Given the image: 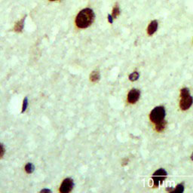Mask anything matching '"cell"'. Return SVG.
<instances>
[{"label":"cell","instance_id":"obj_14","mask_svg":"<svg viewBox=\"0 0 193 193\" xmlns=\"http://www.w3.org/2000/svg\"><path fill=\"white\" fill-rule=\"evenodd\" d=\"M189 91H188V88H184L180 90V98L181 97H185V96L189 95Z\"/></svg>","mask_w":193,"mask_h":193},{"label":"cell","instance_id":"obj_19","mask_svg":"<svg viewBox=\"0 0 193 193\" xmlns=\"http://www.w3.org/2000/svg\"><path fill=\"white\" fill-rule=\"evenodd\" d=\"M42 192H51V190H48V189H43L42 190Z\"/></svg>","mask_w":193,"mask_h":193},{"label":"cell","instance_id":"obj_9","mask_svg":"<svg viewBox=\"0 0 193 193\" xmlns=\"http://www.w3.org/2000/svg\"><path fill=\"white\" fill-rule=\"evenodd\" d=\"M166 125H167V122H166V121L162 120L161 122L155 124V130H156L158 132H162V131L165 129Z\"/></svg>","mask_w":193,"mask_h":193},{"label":"cell","instance_id":"obj_17","mask_svg":"<svg viewBox=\"0 0 193 193\" xmlns=\"http://www.w3.org/2000/svg\"><path fill=\"white\" fill-rule=\"evenodd\" d=\"M4 153H5V149H4L3 146L0 143V158L4 155Z\"/></svg>","mask_w":193,"mask_h":193},{"label":"cell","instance_id":"obj_15","mask_svg":"<svg viewBox=\"0 0 193 193\" xmlns=\"http://www.w3.org/2000/svg\"><path fill=\"white\" fill-rule=\"evenodd\" d=\"M27 105H28V101L27 98H25L24 101H23V108H22V113H24L25 110H26L27 108Z\"/></svg>","mask_w":193,"mask_h":193},{"label":"cell","instance_id":"obj_7","mask_svg":"<svg viewBox=\"0 0 193 193\" xmlns=\"http://www.w3.org/2000/svg\"><path fill=\"white\" fill-rule=\"evenodd\" d=\"M158 29V21L157 20H152L149 24L147 28V33L149 36H152L156 32Z\"/></svg>","mask_w":193,"mask_h":193},{"label":"cell","instance_id":"obj_20","mask_svg":"<svg viewBox=\"0 0 193 193\" xmlns=\"http://www.w3.org/2000/svg\"><path fill=\"white\" fill-rule=\"evenodd\" d=\"M191 160H193V153H192V155H191Z\"/></svg>","mask_w":193,"mask_h":193},{"label":"cell","instance_id":"obj_21","mask_svg":"<svg viewBox=\"0 0 193 193\" xmlns=\"http://www.w3.org/2000/svg\"><path fill=\"white\" fill-rule=\"evenodd\" d=\"M50 1H56V0H50Z\"/></svg>","mask_w":193,"mask_h":193},{"label":"cell","instance_id":"obj_1","mask_svg":"<svg viewBox=\"0 0 193 193\" xmlns=\"http://www.w3.org/2000/svg\"><path fill=\"white\" fill-rule=\"evenodd\" d=\"M94 20V13L91 8H85L78 14L76 24L78 28L85 29L92 24Z\"/></svg>","mask_w":193,"mask_h":193},{"label":"cell","instance_id":"obj_11","mask_svg":"<svg viewBox=\"0 0 193 193\" xmlns=\"http://www.w3.org/2000/svg\"><path fill=\"white\" fill-rule=\"evenodd\" d=\"M119 14H120V9H119V5H116L113 9V14H112V16H113V18L115 19L116 18Z\"/></svg>","mask_w":193,"mask_h":193},{"label":"cell","instance_id":"obj_5","mask_svg":"<svg viewBox=\"0 0 193 193\" xmlns=\"http://www.w3.org/2000/svg\"><path fill=\"white\" fill-rule=\"evenodd\" d=\"M73 180L70 178H67L63 181L61 187H60V191L62 193L70 192L73 188Z\"/></svg>","mask_w":193,"mask_h":193},{"label":"cell","instance_id":"obj_6","mask_svg":"<svg viewBox=\"0 0 193 193\" xmlns=\"http://www.w3.org/2000/svg\"><path fill=\"white\" fill-rule=\"evenodd\" d=\"M140 92L137 89H132L129 91L128 94V102L129 104H135L140 98Z\"/></svg>","mask_w":193,"mask_h":193},{"label":"cell","instance_id":"obj_10","mask_svg":"<svg viewBox=\"0 0 193 193\" xmlns=\"http://www.w3.org/2000/svg\"><path fill=\"white\" fill-rule=\"evenodd\" d=\"M90 79H91V81L93 82H98L100 79V73L98 71H94L91 73V76H90Z\"/></svg>","mask_w":193,"mask_h":193},{"label":"cell","instance_id":"obj_13","mask_svg":"<svg viewBox=\"0 0 193 193\" xmlns=\"http://www.w3.org/2000/svg\"><path fill=\"white\" fill-rule=\"evenodd\" d=\"M25 170H26V173H33L34 170V166L33 165V164H31V163H28V164L25 166Z\"/></svg>","mask_w":193,"mask_h":193},{"label":"cell","instance_id":"obj_2","mask_svg":"<svg viewBox=\"0 0 193 193\" xmlns=\"http://www.w3.org/2000/svg\"><path fill=\"white\" fill-rule=\"evenodd\" d=\"M164 116H165V110L164 107H157L152 110L149 115V119L151 122L155 125L164 120Z\"/></svg>","mask_w":193,"mask_h":193},{"label":"cell","instance_id":"obj_8","mask_svg":"<svg viewBox=\"0 0 193 193\" xmlns=\"http://www.w3.org/2000/svg\"><path fill=\"white\" fill-rule=\"evenodd\" d=\"M25 18H26V17H23V18H22L21 20H20L18 22H17V23H16L15 26H14V31L20 33V32H21L22 30H23V26H24Z\"/></svg>","mask_w":193,"mask_h":193},{"label":"cell","instance_id":"obj_18","mask_svg":"<svg viewBox=\"0 0 193 193\" xmlns=\"http://www.w3.org/2000/svg\"><path fill=\"white\" fill-rule=\"evenodd\" d=\"M113 16L111 15V14H109L108 15V20H109V22H110V23H113Z\"/></svg>","mask_w":193,"mask_h":193},{"label":"cell","instance_id":"obj_16","mask_svg":"<svg viewBox=\"0 0 193 193\" xmlns=\"http://www.w3.org/2000/svg\"><path fill=\"white\" fill-rule=\"evenodd\" d=\"M173 191H179V192H182V191H183V185H181V184H179V185H178L177 186H176V189H174Z\"/></svg>","mask_w":193,"mask_h":193},{"label":"cell","instance_id":"obj_3","mask_svg":"<svg viewBox=\"0 0 193 193\" xmlns=\"http://www.w3.org/2000/svg\"><path fill=\"white\" fill-rule=\"evenodd\" d=\"M167 172L164 169H159V170H156L152 175L154 187H158L160 184L162 183L163 181L167 177Z\"/></svg>","mask_w":193,"mask_h":193},{"label":"cell","instance_id":"obj_12","mask_svg":"<svg viewBox=\"0 0 193 193\" xmlns=\"http://www.w3.org/2000/svg\"><path fill=\"white\" fill-rule=\"evenodd\" d=\"M139 76H140V75H139L138 72L135 71V72H134V73H132L131 75H130V76H129V79L131 81H132V82H134V81H136V80H137V79H138Z\"/></svg>","mask_w":193,"mask_h":193},{"label":"cell","instance_id":"obj_4","mask_svg":"<svg viewBox=\"0 0 193 193\" xmlns=\"http://www.w3.org/2000/svg\"><path fill=\"white\" fill-rule=\"evenodd\" d=\"M193 103V98L191 95L185 96V97H181V100L179 101V107L182 110L185 111V110H188L192 105Z\"/></svg>","mask_w":193,"mask_h":193}]
</instances>
